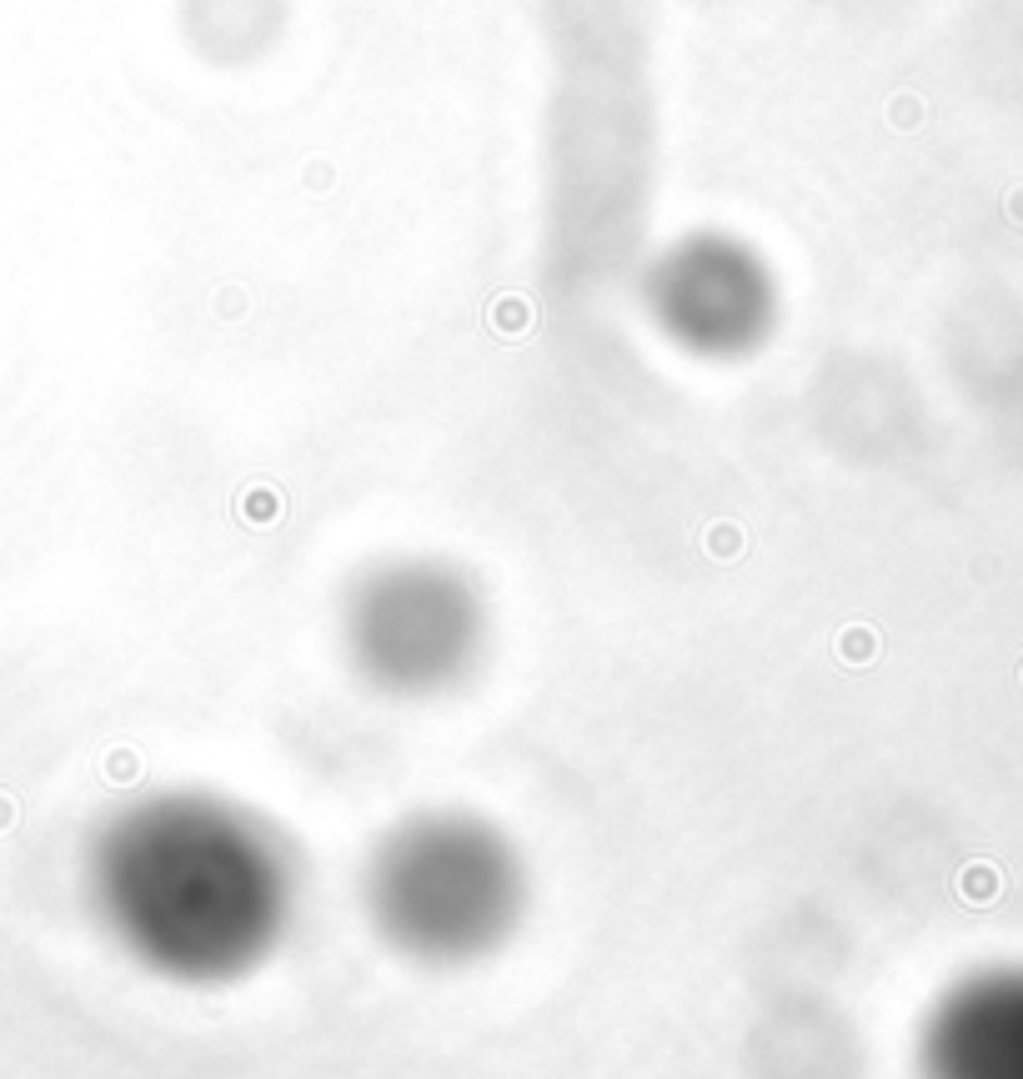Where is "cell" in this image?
I'll list each match as a JSON object with an SVG mask.
<instances>
[{
    "mask_svg": "<svg viewBox=\"0 0 1023 1079\" xmlns=\"http://www.w3.org/2000/svg\"><path fill=\"white\" fill-rule=\"evenodd\" d=\"M91 914L126 959L182 989H221L272 964L301 919L286 839L216 789L121 804L86 848Z\"/></svg>",
    "mask_w": 1023,
    "mask_h": 1079,
    "instance_id": "obj_1",
    "label": "cell"
},
{
    "mask_svg": "<svg viewBox=\"0 0 1023 1079\" xmlns=\"http://www.w3.org/2000/svg\"><path fill=\"white\" fill-rule=\"evenodd\" d=\"M362 914L397 959L466 969L502 954L532 909L527 854L477 808H416L362 858Z\"/></svg>",
    "mask_w": 1023,
    "mask_h": 1079,
    "instance_id": "obj_2",
    "label": "cell"
},
{
    "mask_svg": "<svg viewBox=\"0 0 1023 1079\" xmlns=\"http://www.w3.org/2000/svg\"><path fill=\"white\" fill-rule=\"evenodd\" d=\"M492 612L482 587L441 558H391L366 568L341 603V653L372 693L437 703L487 663Z\"/></svg>",
    "mask_w": 1023,
    "mask_h": 1079,
    "instance_id": "obj_3",
    "label": "cell"
},
{
    "mask_svg": "<svg viewBox=\"0 0 1023 1079\" xmlns=\"http://www.w3.org/2000/svg\"><path fill=\"white\" fill-rule=\"evenodd\" d=\"M652 312L683 347L702 357H733L768 332L773 292L748 251L723 241H693L652 276Z\"/></svg>",
    "mask_w": 1023,
    "mask_h": 1079,
    "instance_id": "obj_4",
    "label": "cell"
},
{
    "mask_svg": "<svg viewBox=\"0 0 1023 1079\" xmlns=\"http://www.w3.org/2000/svg\"><path fill=\"white\" fill-rule=\"evenodd\" d=\"M923 1079H1023V979L953 989L923 1025Z\"/></svg>",
    "mask_w": 1023,
    "mask_h": 1079,
    "instance_id": "obj_5",
    "label": "cell"
}]
</instances>
